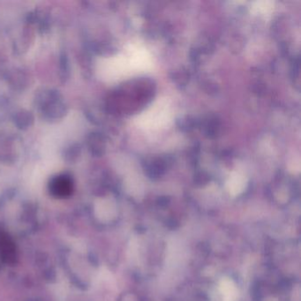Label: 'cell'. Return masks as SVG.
Listing matches in <instances>:
<instances>
[{
	"instance_id": "7a4b0ae2",
	"label": "cell",
	"mask_w": 301,
	"mask_h": 301,
	"mask_svg": "<svg viewBox=\"0 0 301 301\" xmlns=\"http://www.w3.org/2000/svg\"><path fill=\"white\" fill-rule=\"evenodd\" d=\"M54 191L58 195L65 196V195H68L71 191V185L65 179H59L55 183Z\"/></svg>"
},
{
	"instance_id": "6da1fadb",
	"label": "cell",
	"mask_w": 301,
	"mask_h": 301,
	"mask_svg": "<svg viewBox=\"0 0 301 301\" xmlns=\"http://www.w3.org/2000/svg\"><path fill=\"white\" fill-rule=\"evenodd\" d=\"M14 246L7 237L0 236V252L4 256L9 259L14 256Z\"/></svg>"
}]
</instances>
